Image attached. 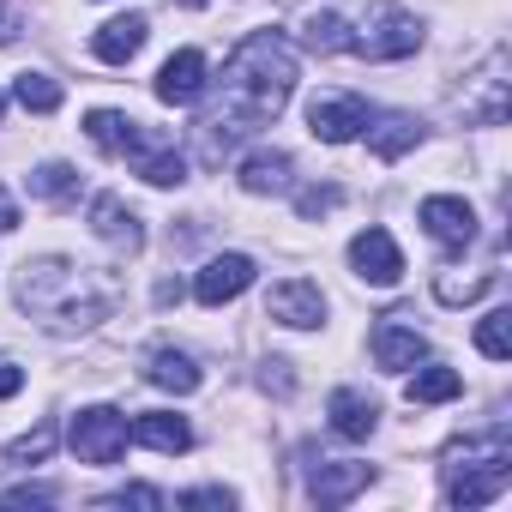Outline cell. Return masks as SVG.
<instances>
[{
  "label": "cell",
  "instance_id": "cell-32",
  "mask_svg": "<svg viewBox=\"0 0 512 512\" xmlns=\"http://www.w3.org/2000/svg\"><path fill=\"white\" fill-rule=\"evenodd\" d=\"M181 506H223V512H229L235 494H229V488H193V494H181Z\"/></svg>",
  "mask_w": 512,
  "mask_h": 512
},
{
  "label": "cell",
  "instance_id": "cell-26",
  "mask_svg": "<svg viewBox=\"0 0 512 512\" xmlns=\"http://www.w3.org/2000/svg\"><path fill=\"white\" fill-rule=\"evenodd\" d=\"M31 193L49 199V205H79V169H67V163H43V169H31Z\"/></svg>",
  "mask_w": 512,
  "mask_h": 512
},
{
  "label": "cell",
  "instance_id": "cell-12",
  "mask_svg": "<svg viewBox=\"0 0 512 512\" xmlns=\"http://www.w3.org/2000/svg\"><path fill=\"white\" fill-rule=\"evenodd\" d=\"M266 320L296 326V332H314V326L326 320V296H320V284H308V278L272 284V296H266Z\"/></svg>",
  "mask_w": 512,
  "mask_h": 512
},
{
  "label": "cell",
  "instance_id": "cell-39",
  "mask_svg": "<svg viewBox=\"0 0 512 512\" xmlns=\"http://www.w3.org/2000/svg\"><path fill=\"white\" fill-rule=\"evenodd\" d=\"M175 7H211V0H175Z\"/></svg>",
  "mask_w": 512,
  "mask_h": 512
},
{
  "label": "cell",
  "instance_id": "cell-29",
  "mask_svg": "<svg viewBox=\"0 0 512 512\" xmlns=\"http://www.w3.org/2000/svg\"><path fill=\"white\" fill-rule=\"evenodd\" d=\"M488 284H494V272H470V278H464V272H440V278H434V296H440L446 308H464V302H476Z\"/></svg>",
  "mask_w": 512,
  "mask_h": 512
},
{
  "label": "cell",
  "instance_id": "cell-38",
  "mask_svg": "<svg viewBox=\"0 0 512 512\" xmlns=\"http://www.w3.org/2000/svg\"><path fill=\"white\" fill-rule=\"evenodd\" d=\"M19 31H13V13H0V43H13Z\"/></svg>",
  "mask_w": 512,
  "mask_h": 512
},
{
  "label": "cell",
  "instance_id": "cell-9",
  "mask_svg": "<svg viewBox=\"0 0 512 512\" xmlns=\"http://www.w3.org/2000/svg\"><path fill=\"white\" fill-rule=\"evenodd\" d=\"M368 482H374V464H356V458H320V464H308V500L314 506H344Z\"/></svg>",
  "mask_w": 512,
  "mask_h": 512
},
{
  "label": "cell",
  "instance_id": "cell-27",
  "mask_svg": "<svg viewBox=\"0 0 512 512\" xmlns=\"http://www.w3.org/2000/svg\"><path fill=\"white\" fill-rule=\"evenodd\" d=\"M13 97H19L31 115H55V109H61V85H55L49 73H19V79H13Z\"/></svg>",
  "mask_w": 512,
  "mask_h": 512
},
{
  "label": "cell",
  "instance_id": "cell-35",
  "mask_svg": "<svg viewBox=\"0 0 512 512\" xmlns=\"http://www.w3.org/2000/svg\"><path fill=\"white\" fill-rule=\"evenodd\" d=\"M19 392H25V374L13 362H0V398H19Z\"/></svg>",
  "mask_w": 512,
  "mask_h": 512
},
{
  "label": "cell",
  "instance_id": "cell-21",
  "mask_svg": "<svg viewBox=\"0 0 512 512\" xmlns=\"http://www.w3.org/2000/svg\"><path fill=\"white\" fill-rule=\"evenodd\" d=\"M145 380L163 386V392H175V398H187V392H199V362H193L187 350H151Z\"/></svg>",
  "mask_w": 512,
  "mask_h": 512
},
{
  "label": "cell",
  "instance_id": "cell-16",
  "mask_svg": "<svg viewBox=\"0 0 512 512\" xmlns=\"http://www.w3.org/2000/svg\"><path fill=\"white\" fill-rule=\"evenodd\" d=\"M374 362L386 368V374H404V368H416L422 356H428V344H422V332L416 326H398V314H386L380 326H374Z\"/></svg>",
  "mask_w": 512,
  "mask_h": 512
},
{
  "label": "cell",
  "instance_id": "cell-19",
  "mask_svg": "<svg viewBox=\"0 0 512 512\" xmlns=\"http://www.w3.org/2000/svg\"><path fill=\"white\" fill-rule=\"evenodd\" d=\"M326 410H332V428H338L344 440H368V434L380 428V404H374L368 392H356V386H338Z\"/></svg>",
  "mask_w": 512,
  "mask_h": 512
},
{
  "label": "cell",
  "instance_id": "cell-1",
  "mask_svg": "<svg viewBox=\"0 0 512 512\" xmlns=\"http://www.w3.org/2000/svg\"><path fill=\"white\" fill-rule=\"evenodd\" d=\"M296 91V55L278 31H253L235 43L229 67H223V103L199 121V163H223L235 139L260 133L284 115Z\"/></svg>",
  "mask_w": 512,
  "mask_h": 512
},
{
  "label": "cell",
  "instance_id": "cell-28",
  "mask_svg": "<svg viewBox=\"0 0 512 512\" xmlns=\"http://www.w3.org/2000/svg\"><path fill=\"white\" fill-rule=\"evenodd\" d=\"M476 350H482L488 362H506V356H512V308L482 314V326H476Z\"/></svg>",
  "mask_w": 512,
  "mask_h": 512
},
{
  "label": "cell",
  "instance_id": "cell-20",
  "mask_svg": "<svg viewBox=\"0 0 512 512\" xmlns=\"http://www.w3.org/2000/svg\"><path fill=\"white\" fill-rule=\"evenodd\" d=\"M127 440H139V446H151V452H187V446H193V428H187L181 416H169V410H145V416H133Z\"/></svg>",
  "mask_w": 512,
  "mask_h": 512
},
{
  "label": "cell",
  "instance_id": "cell-6",
  "mask_svg": "<svg viewBox=\"0 0 512 512\" xmlns=\"http://www.w3.org/2000/svg\"><path fill=\"white\" fill-rule=\"evenodd\" d=\"M458 115L476 121V127H500V121L512 115V55H506V49H488V61L464 79Z\"/></svg>",
  "mask_w": 512,
  "mask_h": 512
},
{
  "label": "cell",
  "instance_id": "cell-14",
  "mask_svg": "<svg viewBox=\"0 0 512 512\" xmlns=\"http://www.w3.org/2000/svg\"><path fill=\"white\" fill-rule=\"evenodd\" d=\"M157 97H163L169 109L199 103V97H205V55H199V49H175V55L163 61V73H157Z\"/></svg>",
  "mask_w": 512,
  "mask_h": 512
},
{
  "label": "cell",
  "instance_id": "cell-2",
  "mask_svg": "<svg viewBox=\"0 0 512 512\" xmlns=\"http://www.w3.org/2000/svg\"><path fill=\"white\" fill-rule=\"evenodd\" d=\"M19 302L55 332H79V326H97V320L115 314L121 284L109 272L73 266V260H31L25 278H19Z\"/></svg>",
  "mask_w": 512,
  "mask_h": 512
},
{
  "label": "cell",
  "instance_id": "cell-22",
  "mask_svg": "<svg viewBox=\"0 0 512 512\" xmlns=\"http://www.w3.org/2000/svg\"><path fill=\"white\" fill-rule=\"evenodd\" d=\"M290 151H253L247 163H241V187L247 193H284L290 187Z\"/></svg>",
  "mask_w": 512,
  "mask_h": 512
},
{
  "label": "cell",
  "instance_id": "cell-31",
  "mask_svg": "<svg viewBox=\"0 0 512 512\" xmlns=\"http://www.w3.org/2000/svg\"><path fill=\"white\" fill-rule=\"evenodd\" d=\"M103 506H169V500H163L157 488H145V482H127V488H121V494H109Z\"/></svg>",
  "mask_w": 512,
  "mask_h": 512
},
{
  "label": "cell",
  "instance_id": "cell-3",
  "mask_svg": "<svg viewBox=\"0 0 512 512\" xmlns=\"http://www.w3.org/2000/svg\"><path fill=\"white\" fill-rule=\"evenodd\" d=\"M440 482H446V500L452 506H488L512 488V434L494 422L482 434H464L446 446V464H440Z\"/></svg>",
  "mask_w": 512,
  "mask_h": 512
},
{
  "label": "cell",
  "instance_id": "cell-40",
  "mask_svg": "<svg viewBox=\"0 0 512 512\" xmlns=\"http://www.w3.org/2000/svg\"><path fill=\"white\" fill-rule=\"evenodd\" d=\"M0 109H7V97H0Z\"/></svg>",
  "mask_w": 512,
  "mask_h": 512
},
{
  "label": "cell",
  "instance_id": "cell-15",
  "mask_svg": "<svg viewBox=\"0 0 512 512\" xmlns=\"http://www.w3.org/2000/svg\"><path fill=\"white\" fill-rule=\"evenodd\" d=\"M91 229H97L115 253H139V247H145L139 211H133V205H121L115 193H97V199H91Z\"/></svg>",
  "mask_w": 512,
  "mask_h": 512
},
{
  "label": "cell",
  "instance_id": "cell-11",
  "mask_svg": "<svg viewBox=\"0 0 512 512\" xmlns=\"http://www.w3.org/2000/svg\"><path fill=\"white\" fill-rule=\"evenodd\" d=\"M416 217H422V229H428L440 247H452V253H464V247L476 241V211H470L464 199H452V193L422 199V205H416Z\"/></svg>",
  "mask_w": 512,
  "mask_h": 512
},
{
  "label": "cell",
  "instance_id": "cell-36",
  "mask_svg": "<svg viewBox=\"0 0 512 512\" xmlns=\"http://www.w3.org/2000/svg\"><path fill=\"white\" fill-rule=\"evenodd\" d=\"M7 229H19V199L0 187V235H7Z\"/></svg>",
  "mask_w": 512,
  "mask_h": 512
},
{
  "label": "cell",
  "instance_id": "cell-24",
  "mask_svg": "<svg viewBox=\"0 0 512 512\" xmlns=\"http://www.w3.org/2000/svg\"><path fill=\"white\" fill-rule=\"evenodd\" d=\"M464 392V380H458V368H440V362H428V368H416V380H410V404H452Z\"/></svg>",
  "mask_w": 512,
  "mask_h": 512
},
{
  "label": "cell",
  "instance_id": "cell-4",
  "mask_svg": "<svg viewBox=\"0 0 512 512\" xmlns=\"http://www.w3.org/2000/svg\"><path fill=\"white\" fill-rule=\"evenodd\" d=\"M85 133H91V145H103L109 157H127V163H133L151 187H181V181H187V157L175 151V139L145 133L133 115L91 109V115H85Z\"/></svg>",
  "mask_w": 512,
  "mask_h": 512
},
{
  "label": "cell",
  "instance_id": "cell-8",
  "mask_svg": "<svg viewBox=\"0 0 512 512\" xmlns=\"http://www.w3.org/2000/svg\"><path fill=\"white\" fill-rule=\"evenodd\" d=\"M362 127H368V103L356 91H320L308 103V133L326 139V145H350Z\"/></svg>",
  "mask_w": 512,
  "mask_h": 512
},
{
  "label": "cell",
  "instance_id": "cell-34",
  "mask_svg": "<svg viewBox=\"0 0 512 512\" xmlns=\"http://www.w3.org/2000/svg\"><path fill=\"white\" fill-rule=\"evenodd\" d=\"M266 392H290V362H266Z\"/></svg>",
  "mask_w": 512,
  "mask_h": 512
},
{
  "label": "cell",
  "instance_id": "cell-25",
  "mask_svg": "<svg viewBox=\"0 0 512 512\" xmlns=\"http://www.w3.org/2000/svg\"><path fill=\"white\" fill-rule=\"evenodd\" d=\"M55 452V422H37L31 434H19L13 446H0V470H25V464H43Z\"/></svg>",
  "mask_w": 512,
  "mask_h": 512
},
{
  "label": "cell",
  "instance_id": "cell-17",
  "mask_svg": "<svg viewBox=\"0 0 512 512\" xmlns=\"http://www.w3.org/2000/svg\"><path fill=\"white\" fill-rule=\"evenodd\" d=\"M145 37H151V19H145V13H121V19H109V25L91 37V55L109 61V67H127V61L145 49Z\"/></svg>",
  "mask_w": 512,
  "mask_h": 512
},
{
  "label": "cell",
  "instance_id": "cell-18",
  "mask_svg": "<svg viewBox=\"0 0 512 512\" xmlns=\"http://www.w3.org/2000/svg\"><path fill=\"white\" fill-rule=\"evenodd\" d=\"M368 121H374V115H368ZM362 133H368V151H374L380 163H398L404 151L422 145V121H416V115H380V121L362 127Z\"/></svg>",
  "mask_w": 512,
  "mask_h": 512
},
{
  "label": "cell",
  "instance_id": "cell-30",
  "mask_svg": "<svg viewBox=\"0 0 512 512\" xmlns=\"http://www.w3.org/2000/svg\"><path fill=\"white\" fill-rule=\"evenodd\" d=\"M338 199H344V187H302L296 193V211L314 223V217H326V211H338Z\"/></svg>",
  "mask_w": 512,
  "mask_h": 512
},
{
  "label": "cell",
  "instance_id": "cell-37",
  "mask_svg": "<svg viewBox=\"0 0 512 512\" xmlns=\"http://www.w3.org/2000/svg\"><path fill=\"white\" fill-rule=\"evenodd\" d=\"M175 302H181V284H175V278H163V284H157V308H175Z\"/></svg>",
  "mask_w": 512,
  "mask_h": 512
},
{
  "label": "cell",
  "instance_id": "cell-23",
  "mask_svg": "<svg viewBox=\"0 0 512 512\" xmlns=\"http://www.w3.org/2000/svg\"><path fill=\"white\" fill-rule=\"evenodd\" d=\"M302 43H308L314 55H344V49H350V25H344L332 7H314V13H302Z\"/></svg>",
  "mask_w": 512,
  "mask_h": 512
},
{
  "label": "cell",
  "instance_id": "cell-13",
  "mask_svg": "<svg viewBox=\"0 0 512 512\" xmlns=\"http://www.w3.org/2000/svg\"><path fill=\"white\" fill-rule=\"evenodd\" d=\"M247 284H253V260H247V253H217V260H205V272L193 278V296H199L205 308H223V302H235Z\"/></svg>",
  "mask_w": 512,
  "mask_h": 512
},
{
  "label": "cell",
  "instance_id": "cell-10",
  "mask_svg": "<svg viewBox=\"0 0 512 512\" xmlns=\"http://www.w3.org/2000/svg\"><path fill=\"white\" fill-rule=\"evenodd\" d=\"M350 266H356L362 284L392 290V284L404 278V253H398V241H392L386 229H362V235L350 241Z\"/></svg>",
  "mask_w": 512,
  "mask_h": 512
},
{
  "label": "cell",
  "instance_id": "cell-33",
  "mask_svg": "<svg viewBox=\"0 0 512 512\" xmlns=\"http://www.w3.org/2000/svg\"><path fill=\"white\" fill-rule=\"evenodd\" d=\"M43 500H61L55 488H13L7 494V506H43Z\"/></svg>",
  "mask_w": 512,
  "mask_h": 512
},
{
  "label": "cell",
  "instance_id": "cell-5",
  "mask_svg": "<svg viewBox=\"0 0 512 512\" xmlns=\"http://www.w3.org/2000/svg\"><path fill=\"white\" fill-rule=\"evenodd\" d=\"M350 49L362 61H404L422 49V25L410 7H398V0H374L368 19H362V37H350Z\"/></svg>",
  "mask_w": 512,
  "mask_h": 512
},
{
  "label": "cell",
  "instance_id": "cell-7",
  "mask_svg": "<svg viewBox=\"0 0 512 512\" xmlns=\"http://www.w3.org/2000/svg\"><path fill=\"white\" fill-rule=\"evenodd\" d=\"M73 452H79V464H115L121 452H127V416L121 410H109V404H91V410H79L73 416Z\"/></svg>",
  "mask_w": 512,
  "mask_h": 512
}]
</instances>
